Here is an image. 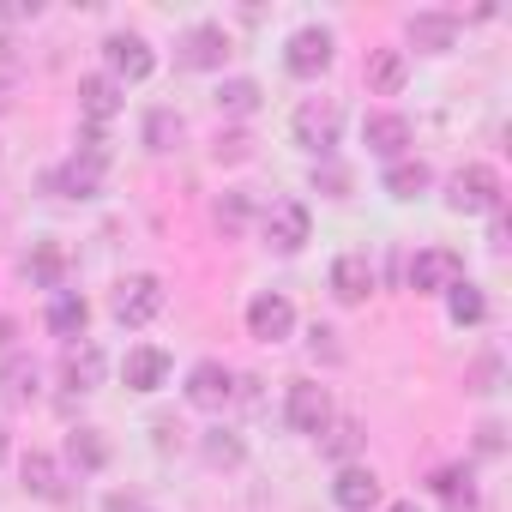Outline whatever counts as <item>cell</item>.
<instances>
[{"mask_svg":"<svg viewBox=\"0 0 512 512\" xmlns=\"http://www.w3.org/2000/svg\"><path fill=\"white\" fill-rule=\"evenodd\" d=\"M446 205L458 217H494L500 211V175L488 163H464L452 181H446Z\"/></svg>","mask_w":512,"mask_h":512,"instance_id":"1","label":"cell"},{"mask_svg":"<svg viewBox=\"0 0 512 512\" xmlns=\"http://www.w3.org/2000/svg\"><path fill=\"white\" fill-rule=\"evenodd\" d=\"M103 175H109V151H103V133H91V139L61 163L55 193H67V199H97V193H103Z\"/></svg>","mask_w":512,"mask_h":512,"instance_id":"2","label":"cell"},{"mask_svg":"<svg viewBox=\"0 0 512 512\" xmlns=\"http://www.w3.org/2000/svg\"><path fill=\"white\" fill-rule=\"evenodd\" d=\"M163 302H169V296H163V278L133 272V278H121V284H115V302H109V308H115V320H121V326H151V320L163 314Z\"/></svg>","mask_w":512,"mask_h":512,"instance_id":"3","label":"cell"},{"mask_svg":"<svg viewBox=\"0 0 512 512\" xmlns=\"http://www.w3.org/2000/svg\"><path fill=\"white\" fill-rule=\"evenodd\" d=\"M284 422L296 428V434H326L332 428V392L320 386V380H296L290 386V398H284Z\"/></svg>","mask_w":512,"mask_h":512,"instance_id":"4","label":"cell"},{"mask_svg":"<svg viewBox=\"0 0 512 512\" xmlns=\"http://www.w3.org/2000/svg\"><path fill=\"white\" fill-rule=\"evenodd\" d=\"M452 284H464V260L452 247H422L410 260V290L416 296H446Z\"/></svg>","mask_w":512,"mask_h":512,"instance_id":"5","label":"cell"},{"mask_svg":"<svg viewBox=\"0 0 512 512\" xmlns=\"http://www.w3.org/2000/svg\"><path fill=\"white\" fill-rule=\"evenodd\" d=\"M247 332L260 338V344H284V338L296 332V308H290V296H284V290L253 296V302H247Z\"/></svg>","mask_w":512,"mask_h":512,"instance_id":"6","label":"cell"},{"mask_svg":"<svg viewBox=\"0 0 512 512\" xmlns=\"http://www.w3.org/2000/svg\"><path fill=\"white\" fill-rule=\"evenodd\" d=\"M284 67H290L296 79H320V73L332 67V31L302 25V31L290 37V49H284Z\"/></svg>","mask_w":512,"mask_h":512,"instance_id":"7","label":"cell"},{"mask_svg":"<svg viewBox=\"0 0 512 512\" xmlns=\"http://www.w3.org/2000/svg\"><path fill=\"white\" fill-rule=\"evenodd\" d=\"M103 61H109V79L115 85H139V79H151V49H145V37H127V31H115L109 43H103Z\"/></svg>","mask_w":512,"mask_h":512,"instance_id":"8","label":"cell"},{"mask_svg":"<svg viewBox=\"0 0 512 512\" xmlns=\"http://www.w3.org/2000/svg\"><path fill=\"white\" fill-rule=\"evenodd\" d=\"M308 205L302 199H272V211H266V241L278 247V253H302L308 247Z\"/></svg>","mask_w":512,"mask_h":512,"instance_id":"9","label":"cell"},{"mask_svg":"<svg viewBox=\"0 0 512 512\" xmlns=\"http://www.w3.org/2000/svg\"><path fill=\"white\" fill-rule=\"evenodd\" d=\"M290 127H296V145H308L314 157H332V145H338V103H302Z\"/></svg>","mask_w":512,"mask_h":512,"instance_id":"10","label":"cell"},{"mask_svg":"<svg viewBox=\"0 0 512 512\" xmlns=\"http://www.w3.org/2000/svg\"><path fill=\"white\" fill-rule=\"evenodd\" d=\"M235 398V374L223 362H193L187 368V404L193 410H223Z\"/></svg>","mask_w":512,"mask_h":512,"instance_id":"11","label":"cell"},{"mask_svg":"<svg viewBox=\"0 0 512 512\" xmlns=\"http://www.w3.org/2000/svg\"><path fill=\"white\" fill-rule=\"evenodd\" d=\"M332 506L338 512H374L380 506V476L368 464H344L338 482H332Z\"/></svg>","mask_w":512,"mask_h":512,"instance_id":"12","label":"cell"},{"mask_svg":"<svg viewBox=\"0 0 512 512\" xmlns=\"http://www.w3.org/2000/svg\"><path fill=\"white\" fill-rule=\"evenodd\" d=\"M223 61H229V31H223V25H193V31L181 37V67L211 73V67H223Z\"/></svg>","mask_w":512,"mask_h":512,"instance_id":"13","label":"cell"},{"mask_svg":"<svg viewBox=\"0 0 512 512\" xmlns=\"http://www.w3.org/2000/svg\"><path fill=\"white\" fill-rule=\"evenodd\" d=\"M103 374H109V362H103V350H97L91 338L67 344V356H61V380H67L73 392H97V386H103Z\"/></svg>","mask_w":512,"mask_h":512,"instance_id":"14","label":"cell"},{"mask_svg":"<svg viewBox=\"0 0 512 512\" xmlns=\"http://www.w3.org/2000/svg\"><path fill=\"white\" fill-rule=\"evenodd\" d=\"M362 79H368V91H374V97H398V91H404V79H410V55H404V49H368Z\"/></svg>","mask_w":512,"mask_h":512,"instance_id":"15","label":"cell"},{"mask_svg":"<svg viewBox=\"0 0 512 512\" xmlns=\"http://www.w3.org/2000/svg\"><path fill=\"white\" fill-rule=\"evenodd\" d=\"M404 37H410V49H422V55H446V49L458 43V19H452V13H416V19L404 25Z\"/></svg>","mask_w":512,"mask_h":512,"instance_id":"16","label":"cell"},{"mask_svg":"<svg viewBox=\"0 0 512 512\" xmlns=\"http://www.w3.org/2000/svg\"><path fill=\"white\" fill-rule=\"evenodd\" d=\"M362 145H368L374 157L398 163L404 145H410V121H404V115H368V121H362Z\"/></svg>","mask_w":512,"mask_h":512,"instance_id":"17","label":"cell"},{"mask_svg":"<svg viewBox=\"0 0 512 512\" xmlns=\"http://www.w3.org/2000/svg\"><path fill=\"white\" fill-rule=\"evenodd\" d=\"M368 290H374V266H368V253H344V260L332 266V296H338L344 308H356V302H368Z\"/></svg>","mask_w":512,"mask_h":512,"instance_id":"18","label":"cell"},{"mask_svg":"<svg viewBox=\"0 0 512 512\" xmlns=\"http://www.w3.org/2000/svg\"><path fill=\"white\" fill-rule=\"evenodd\" d=\"M85 326H91V302H85V296H73V290H55V302H49V332H55V338H67V344H79V338H85Z\"/></svg>","mask_w":512,"mask_h":512,"instance_id":"19","label":"cell"},{"mask_svg":"<svg viewBox=\"0 0 512 512\" xmlns=\"http://www.w3.org/2000/svg\"><path fill=\"white\" fill-rule=\"evenodd\" d=\"M79 109L103 127V121H115V109H121V85L109 79V73H85L79 79Z\"/></svg>","mask_w":512,"mask_h":512,"instance_id":"20","label":"cell"},{"mask_svg":"<svg viewBox=\"0 0 512 512\" xmlns=\"http://www.w3.org/2000/svg\"><path fill=\"white\" fill-rule=\"evenodd\" d=\"M121 374H127L133 392H157V386L169 380V356H163L157 344H139V350H127V368H121Z\"/></svg>","mask_w":512,"mask_h":512,"instance_id":"21","label":"cell"},{"mask_svg":"<svg viewBox=\"0 0 512 512\" xmlns=\"http://www.w3.org/2000/svg\"><path fill=\"white\" fill-rule=\"evenodd\" d=\"M428 181H434V169H428L422 157H398V163L386 169V193H392V199H416V193H428Z\"/></svg>","mask_w":512,"mask_h":512,"instance_id":"22","label":"cell"},{"mask_svg":"<svg viewBox=\"0 0 512 512\" xmlns=\"http://www.w3.org/2000/svg\"><path fill=\"white\" fill-rule=\"evenodd\" d=\"M446 314H452V326H482V320H488V296L464 278V284L446 290Z\"/></svg>","mask_w":512,"mask_h":512,"instance_id":"23","label":"cell"},{"mask_svg":"<svg viewBox=\"0 0 512 512\" xmlns=\"http://www.w3.org/2000/svg\"><path fill=\"white\" fill-rule=\"evenodd\" d=\"M25 488H31L37 500H61V494H67V482H61V464H55L49 452H31V458H25Z\"/></svg>","mask_w":512,"mask_h":512,"instance_id":"24","label":"cell"},{"mask_svg":"<svg viewBox=\"0 0 512 512\" xmlns=\"http://www.w3.org/2000/svg\"><path fill=\"white\" fill-rule=\"evenodd\" d=\"M67 458H73L79 470H109V440H103L97 428H73V434H67Z\"/></svg>","mask_w":512,"mask_h":512,"instance_id":"25","label":"cell"},{"mask_svg":"<svg viewBox=\"0 0 512 512\" xmlns=\"http://www.w3.org/2000/svg\"><path fill=\"white\" fill-rule=\"evenodd\" d=\"M31 398H37V368H31V362H7V368H0V404L19 410V404H31Z\"/></svg>","mask_w":512,"mask_h":512,"instance_id":"26","label":"cell"},{"mask_svg":"<svg viewBox=\"0 0 512 512\" xmlns=\"http://www.w3.org/2000/svg\"><path fill=\"white\" fill-rule=\"evenodd\" d=\"M25 272H31V284H43V290H61V272H67V253L55 247V241H43L31 260H25Z\"/></svg>","mask_w":512,"mask_h":512,"instance_id":"27","label":"cell"},{"mask_svg":"<svg viewBox=\"0 0 512 512\" xmlns=\"http://www.w3.org/2000/svg\"><path fill=\"white\" fill-rule=\"evenodd\" d=\"M199 452H205V464H217V470H235V464L247 458V446H241V440H235L229 428H205Z\"/></svg>","mask_w":512,"mask_h":512,"instance_id":"28","label":"cell"},{"mask_svg":"<svg viewBox=\"0 0 512 512\" xmlns=\"http://www.w3.org/2000/svg\"><path fill=\"white\" fill-rule=\"evenodd\" d=\"M428 488H434L446 506H470V500H476V488H470V470H464V464H440Z\"/></svg>","mask_w":512,"mask_h":512,"instance_id":"29","label":"cell"},{"mask_svg":"<svg viewBox=\"0 0 512 512\" xmlns=\"http://www.w3.org/2000/svg\"><path fill=\"white\" fill-rule=\"evenodd\" d=\"M217 109L223 115H253V109H260V85H253V79H223L217 85Z\"/></svg>","mask_w":512,"mask_h":512,"instance_id":"30","label":"cell"},{"mask_svg":"<svg viewBox=\"0 0 512 512\" xmlns=\"http://www.w3.org/2000/svg\"><path fill=\"white\" fill-rule=\"evenodd\" d=\"M145 145L151 151H175L181 145V115L175 109H151L145 115Z\"/></svg>","mask_w":512,"mask_h":512,"instance_id":"31","label":"cell"},{"mask_svg":"<svg viewBox=\"0 0 512 512\" xmlns=\"http://www.w3.org/2000/svg\"><path fill=\"white\" fill-rule=\"evenodd\" d=\"M320 452L350 464V458L362 452V428H356V422H332V428H326V440H320Z\"/></svg>","mask_w":512,"mask_h":512,"instance_id":"32","label":"cell"},{"mask_svg":"<svg viewBox=\"0 0 512 512\" xmlns=\"http://www.w3.org/2000/svg\"><path fill=\"white\" fill-rule=\"evenodd\" d=\"M314 187H326L332 199H344V193H350V169H338L332 157H320V163H314Z\"/></svg>","mask_w":512,"mask_h":512,"instance_id":"33","label":"cell"},{"mask_svg":"<svg viewBox=\"0 0 512 512\" xmlns=\"http://www.w3.org/2000/svg\"><path fill=\"white\" fill-rule=\"evenodd\" d=\"M247 145H253L247 133H223V139H217V163H241V157H247Z\"/></svg>","mask_w":512,"mask_h":512,"instance_id":"34","label":"cell"},{"mask_svg":"<svg viewBox=\"0 0 512 512\" xmlns=\"http://www.w3.org/2000/svg\"><path fill=\"white\" fill-rule=\"evenodd\" d=\"M338 332H326V326H314V356H326V362H338V344H332Z\"/></svg>","mask_w":512,"mask_h":512,"instance_id":"35","label":"cell"},{"mask_svg":"<svg viewBox=\"0 0 512 512\" xmlns=\"http://www.w3.org/2000/svg\"><path fill=\"white\" fill-rule=\"evenodd\" d=\"M500 434H506L500 422H482V428H476V446H482V452H500Z\"/></svg>","mask_w":512,"mask_h":512,"instance_id":"36","label":"cell"},{"mask_svg":"<svg viewBox=\"0 0 512 512\" xmlns=\"http://www.w3.org/2000/svg\"><path fill=\"white\" fill-rule=\"evenodd\" d=\"M109 512H139V506H133L127 494H115V500H109Z\"/></svg>","mask_w":512,"mask_h":512,"instance_id":"37","label":"cell"},{"mask_svg":"<svg viewBox=\"0 0 512 512\" xmlns=\"http://www.w3.org/2000/svg\"><path fill=\"white\" fill-rule=\"evenodd\" d=\"M386 512H416V500H398V506H386Z\"/></svg>","mask_w":512,"mask_h":512,"instance_id":"38","label":"cell"},{"mask_svg":"<svg viewBox=\"0 0 512 512\" xmlns=\"http://www.w3.org/2000/svg\"><path fill=\"white\" fill-rule=\"evenodd\" d=\"M0 458H7V428H0Z\"/></svg>","mask_w":512,"mask_h":512,"instance_id":"39","label":"cell"}]
</instances>
